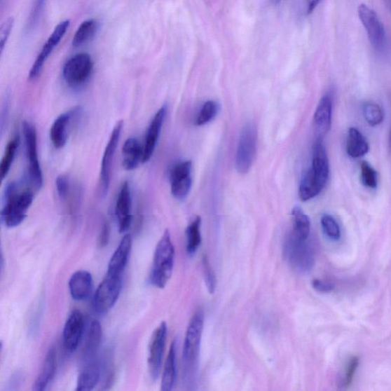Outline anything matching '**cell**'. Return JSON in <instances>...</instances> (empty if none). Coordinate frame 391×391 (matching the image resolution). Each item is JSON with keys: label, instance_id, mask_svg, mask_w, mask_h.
<instances>
[{"label": "cell", "instance_id": "obj_1", "mask_svg": "<svg viewBox=\"0 0 391 391\" xmlns=\"http://www.w3.org/2000/svg\"><path fill=\"white\" fill-rule=\"evenodd\" d=\"M34 200L33 191L18 182L6 186L4 195L1 219L8 228L19 226L27 217Z\"/></svg>", "mask_w": 391, "mask_h": 391}, {"label": "cell", "instance_id": "obj_2", "mask_svg": "<svg viewBox=\"0 0 391 391\" xmlns=\"http://www.w3.org/2000/svg\"><path fill=\"white\" fill-rule=\"evenodd\" d=\"M175 249L171 234L165 231L158 242L153 259L150 275L152 285L163 289L171 279L174 266Z\"/></svg>", "mask_w": 391, "mask_h": 391}, {"label": "cell", "instance_id": "obj_3", "mask_svg": "<svg viewBox=\"0 0 391 391\" xmlns=\"http://www.w3.org/2000/svg\"><path fill=\"white\" fill-rule=\"evenodd\" d=\"M203 325V311L196 312L186 329L183 348L184 373L188 378L193 376L198 368Z\"/></svg>", "mask_w": 391, "mask_h": 391}, {"label": "cell", "instance_id": "obj_4", "mask_svg": "<svg viewBox=\"0 0 391 391\" xmlns=\"http://www.w3.org/2000/svg\"><path fill=\"white\" fill-rule=\"evenodd\" d=\"M284 256L294 269L301 273H308L315 263L314 252L308 240H300L293 233L286 238Z\"/></svg>", "mask_w": 391, "mask_h": 391}, {"label": "cell", "instance_id": "obj_5", "mask_svg": "<svg viewBox=\"0 0 391 391\" xmlns=\"http://www.w3.org/2000/svg\"><path fill=\"white\" fill-rule=\"evenodd\" d=\"M258 142L256 126L246 125L240 135L235 157V167L240 174L248 173L256 156Z\"/></svg>", "mask_w": 391, "mask_h": 391}, {"label": "cell", "instance_id": "obj_6", "mask_svg": "<svg viewBox=\"0 0 391 391\" xmlns=\"http://www.w3.org/2000/svg\"><path fill=\"white\" fill-rule=\"evenodd\" d=\"M25 151H27L29 181L35 190L41 188L43 177L39 163L37 135L35 127L27 121L22 123Z\"/></svg>", "mask_w": 391, "mask_h": 391}, {"label": "cell", "instance_id": "obj_7", "mask_svg": "<svg viewBox=\"0 0 391 391\" xmlns=\"http://www.w3.org/2000/svg\"><path fill=\"white\" fill-rule=\"evenodd\" d=\"M122 277L121 275L107 273L93 297V307L96 312L105 314L114 307L122 291Z\"/></svg>", "mask_w": 391, "mask_h": 391}, {"label": "cell", "instance_id": "obj_8", "mask_svg": "<svg viewBox=\"0 0 391 391\" xmlns=\"http://www.w3.org/2000/svg\"><path fill=\"white\" fill-rule=\"evenodd\" d=\"M93 63L90 55L76 54L68 60L63 67V78L68 86L78 88L90 79Z\"/></svg>", "mask_w": 391, "mask_h": 391}, {"label": "cell", "instance_id": "obj_9", "mask_svg": "<svg viewBox=\"0 0 391 391\" xmlns=\"http://www.w3.org/2000/svg\"><path fill=\"white\" fill-rule=\"evenodd\" d=\"M167 335V326L165 322L156 329L153 333L149 346L148 366L151 378L156 380L163 365Z\"/></svg>", "mask_w": 391, "mask_h": 391}, {"label": "cell", "instance_id": "obj_10", "mask_svg": "<svg viewBox=\"0 0 391 391\" xmlns=\"http://www.w3.org/2000/svg\"><path fill=\"white\" fill-rule=\"evenodd\" d=\"M359 15L372 46L381 52L385 47L387 38L384 25L378 15L369 6L362 4L359 7Z\"/></svg>", "mask_w": 391, "mask_h": 391}, {"label": "cell", "instance_id": "obj_11", "mask_svg": "<svg viewBox=\"0 0 391 391\" xmlns=\"http://www.w3.org/2000/svg\"><path fill=\"white\" fill-rule=\"evenodd\" d=\"M123 128V121H118L110 135L107 144L103 158H102L100 169V189L103 196L107 194L110 180H111L112 169L115 153L121 139V135Z\"/></svg>", "mask_w": 391, "mask_h": 391}, {"label": "cell", "instance_id": "obj_12", "mask_svg": "<svg viewBox=\"0 0 391 391\" xmlns=\"http://www.w3.org/2000/svg\"><path fill=\"white\" fill-rule=\"evenodd\" d=\"M70 25L71 22L69 20H64L57 25L52 35L49 36L43 48H41L40 53L31 68L29 74L30 81L39 78L42 71H43L48 58L52 55L54 49L60 43L68 29H69Z\"/></svg>", "mask_w": 391, "mask_h": 391}, {"label": "cell", "instance_id": "obj_13", "mask_svg": "<svg viewBox=\"0 0 391 391\" xmlns=\"http://www.w3.org/2000/svg\"><path fill=\"white\" fill-rule=\"evenodd\" d=\"M192 163L191 160L182 161L175 165L170 174L172 193L177 200H184L191 190Z\"/></svg>", "mask_w": 391, "mask_h": 391}, {"label": "cell", "instance_id": "obj_14", "mask_svg": "<svg viewBox=\"0 0 391 391\" xmlns=\"http://www.w3.org/2000/svg\"><path fill=\"white\" fill-rule=\"evenodd\" d=\"M308 173L324 190L329 180V163L322 140L317 139L313 150L312 166Z\"/></svg>", "mask_w": 391, "mask_h": 391}, {"label": "cell", "instance_id": "obj_15", "mask_svg": "<svg viewBox=\"0 0 391 391\" xmlns=\"http://www.w3.org/2000/svg\"><path fill=\"white\" fill-rule=\"evenodd\" d=\"M84 328L83 313L78 310H73L68 317L63 330V344L67 352H74L78 348Z\"/></svg>", "mask_w": 391, "mask_h": 391}, {"label": "cell", "instance_id": "obj_16", "mask_svg": "<svg viewBox=\"0 0 391 391\" xmlns=\"http://www.w3.org/2000/svg\"><path fill=\"white\" fill-rule=\"evenodd\" d=\"M115 214L118 221V231L125 233L129 231L132 221V195L129 182L121 186L116 204Z\"/></svg>", "mask_w": 391, "mask_h": 391}, {"label": "cell", "instance_id": "obj_17", "mask_svg": "<svg viewBox=\"0 0 391 391\" xmlns=\"http://www.w3.org/2000/svg\"><path fill=\"white\" fill-rule=\"evenodd\" d=\"M331 116H333V97L330 93H327L320 100L313 116V128L317 139H324L329 132Z\"/></svg>", "mask_w": 391, "mask_h": 391}, {"label": "cell", "instance_id": "obj_18", "mask_svg": "<svg viewBox=\"0 0 391 391\" xmlns=\"http://www.w3.org/2000/svg\"><path fill=\"white\" fill-rule=\"evenodd\" d=\"M166 114L167 106L164 105L158 109L154 118H152L143 146L144 155L142 163H148L155 151Z\"/></svg>", "mask_w": 391, "mask_h": 391}, {"label": "cell", "instance_id": "obj_19", "mask_svg": "<svg viewBox=\"0 0 391 391\" xmlns=\"http://www.w3.org/2000/svg\"><path fill=\"white\" fill-rule=\"evenodd\" d=\"M79 113L80 109L76 108L71 111L61 114L56 118L50 130V141L55 149H61L65 146L71 120Z\"/></svg>", "mask_w": 391, "mask_h": 391}, {"label": "cell", "instance_id": "obj_20", "mask_svg": "<svg viewBox=\"0 0 391 391\" xmlns=\"http://www.w3.org/2000/svg\"><path fill=\"white\" fill-rule=\"evenodd\" d=\"M132 245L131 235H125L109 262L107 273L123 276L127 263H128Z\"/></svg>", "mask_w": 391, "mask_h": 391}, {"label": "cell", "instance_id": "obj_21", "mask_svg": "<svg viewBox=\"0 0 391 391\" xmlns=\"http://www.w3.org/2000/svg\"><path fill=\"white\" fill-rule=\"evenodd\" d=\"M69 291L76 301H83L89 299L92 290V277L88 270L76 271L69 280Z\"/></svg>", "mask_w": 391, "mask_h": 391}, {"label": "cell", "instance_id": "obj_22", "mask_svg": "<svg viewBox=\"0 0 391 391\" xmlns=\"http://www.w3.org/2000/svg\"><path fill=\"white\" fill-rule=\"evenodd\" d=\"M102 367L100 362L93 358L87 361L86 364L79 373L76 391H90L95 388L101 378Z\"/></svg>", "mask_w": 391, "mask_h": 391}, {"label": "cell", "instance_id": "obj_23", "mask_svg": "<svg viewBox=\"0 0 391 391\" xmlns=\"http://www.w3.org/2000/svg\"><path fill=\"white\" fill-rule=\"evenodd\" d=\"M57 367V355L55 346L50 347L48 350L43 365L39 372L32 390L35 391H44L53 380Z\"/></svg>", "mask_w": 391, "mask_h": 391}, {"label": "cell", "instance_id": "obj_24", "mask_svg": "<svg viewBox=\"0 0 391 391\" xmlns=\"http://www.w3.org/2000/svg\"><path fill=\"white\" fill-rule=\"evenodd\" d=\"M144 149L136 138L127 139L123 147V166L126 171H132L143 163Z\"/></svg>", "mask_w": 391, "mask_h": 391}, {"label": "cell", "instance_id": "obj_25", "mask_svg": "<svg viewBox=\"0 0 391 391\" xmlns=\"http://www.w3.org/2000/svg\"><path fill=\"white\" fill-rule=\"evenodd\" d=\"M176 340L172 342L167 359L161 378L160 390L163 391H171L176 385L177 381V343Z\"/></svg>", "mask_w": 391, "mask_h": 391}, {"label": "cell", "instance_id": "obj_26", "mask_svg": "<svg viewBox=\"0 0 391 391\" xmlns=\"http://www.w3.org/2000/svg\"><path fill=\"white\" fill-rule=\"evenodd\" d=\"M346 151L353 158H359L367 154L369 144L359 130L350 128L348 130Z\"/></svg>", "mask_w": 391, "mask_h": 391}, {"label": "cell", "instance_id": "obj_27", "mask_svg": "<svg viewBox=\"0 0 391 391\" xmlns=\"http://www.w3.org/2000/svg\"><path fill=\"white\" fill-rule=\"evenodd\" d=\"M103 330L98 320H93L89 328L86 343H85V358L87 360L95 358V355L99 350Z\"/></svg>", "mask_w": 391, "mask_h": 391}, {"label": "cell", "instance_id": "obj_28", "mask_svg": "<svg viewBox=\"0 0 391 391\" xmlns=\"http://www.w3.org/2000/svg\"><path fill=\"white\" fill-rule=\"evenodd\" d=\"M291 215L294 227L292 233L300 240H308L311 228L310 218L299 206L293 208Z\"/></svg>", "mask_w": 391, "mask_h": 391}, {"label": "cell", "instance_id": "obj_29", "mask_svg": "<svg viewBox=\"0 0 391 391\" xmlns=\"http://www.w3.org/2000/svg\"><path fill=\"white\" fill-rule=\"evenodd\" d=\"M97 27V22L93 20H88L82 22L74 36L73 46L78 48L87 43L95 36Z\"/></svg>", "mask_w": 391, "mask_h": 391}, {"label": "cell", "instance_id": "obj_30", "mask_svg": "<svg viewBox=\"0 0 391 391\" xmlns=\"http://www.w3.org/2000/svg\"><path fill=\"white\" fill-rule=\"evenodd\" d=\"M201 218L198 217L188 226L186 231V252L192 254L197 252L201 244Z\"/></svg>", "mask_w": 391, "mask_h": 391}, {"label": "cell", "instance_id": "obj_31", "mask_svg": "<svg viewBox=\"0 0 391 391\" xmlns=\"http://www.w3.org/2000/svg\"><path fill=\"white\" fill-rule=\"evenodd\" d=\"M19 142L20 139L18 136H15V137L7 144L1 164H0V175H1L2 181L5 179L8 173L11 171L17 149H18L19 146Z\"/></svg>", "mask_w": 391, "mask_h": 391}, {"label": "cell", "instance_id": "obj_32", "mask_svg": "<svg viewBox=\"0 0 391 391\" xmlns=\"http://www.w3.org/2000/svg\"><path fill=\"white\" fill-rule=\"evenodd\" d=\"M363 115L365 121L371 126L380 125L385 118L383 109L373 102H368L364 105Z\"/></svg>", "mask_w": 391, "mask_h": 391}, {"label": "cell", "instance_id": "obj_33", "mask_svg": "<svg viewBox=\"0 0 391 391\" xmlns=\"http://www.w3.org/2000/svg\"><path fill=\"white\" fill-rule=\"evenodd\" d=\"M219 109V107L216 101H207L201 108L196 124L201 126L209 123L217 116Z\"/></svg>", "mask_w": 391, "mask_h": 391}, {"label": "cell", "instance_id": "obj_34", "mask_svg": "<svg viewBox=\"0 0 391 391\" xmlns=\"http://www.w3.org/2000/svg\"><path fill=\"white\" fill-rule=\"evenodd\" d=\"M321 226L322 231L331 240L337 241L341 237L340 227L334 217L329 214L322 215Z\"/></svg>", "mask_w": 391, "mask_h": 391}, {"label": "cell", "instance_id": "obj_35", "mask_svg": "<svg viewBox=\"0 0 391 391\" xmlns=\"http://www.w3.org/2000/svg\"><path fill=\"white\" fill-rule=\"evenodd\" d=\"M361 178L363 184L367 188L375 189L378 184V175L366 161H363L361 165Z\"/></svg>", "mask_w": 391, "mask_h": 391}, {"label": "cell", "instance_id": "obj_36", "mask_svg": "<svg viewBox=\"0 0 391 391\" xmlns=\"http://www.w3.org/2000/svg\"><path fill=\"white\" fill-rule=\"evenodd\" d=\"M203 268L204 280H205L207 290L210 294H214L216 291L217 278L214 271V270H212L207 257H203Z\"/></svg>", "mask_w": 391, "mask_h": 391}, {"label": "cell", "instance_id": "obj_37", "mask_svg": "<svg viewBox=\"0 0 391 391\" xmlns=\"http://www.w3.org/2000/svg\"><path fill=\"white\" fill-rule=\"evenodd\" d=\"M14 25L13 17L6 20L0 28V54L3 55L8 38H10Z\"/></svg>", "mask_w": 391, "mask_h": 391}, {"label": "cell", "instance_id": "obj_38", "mask_svg": "<svg viewBox=\"0 0 391 391\" xmlns=\"http://www.w3.org/2000/svg\"><path fill=\"white\" fill-rule=\"evenodd\" d=\"M359 364V359L358 357H353V358L350 359V363L348 364L345 373L344 386L348 387L352 384L355 371L357 369H358Z\"/></svg>", "mask_w": 391, "mask_h": 391}, {"label": "cell", "instance_id": "obj_39", "mask_svg": "<svg viewBox=\"0 0 391 391\" xmlns=\"http://www.w3.org/2000/svg\"><path fill=\"white\" fill-rule=\"evenodd\" d=\"M56 188L59 197L61 199H66L70 192V182L68 178L64 175H60L56 179Z\"/></svg>", "mask_w": 391, "mask_h": 391}, {"label": "cell", "instance_id": "obj_40", "mask_svg": "<svg viewBox=\"0 0 391 391\" xmlns=\"http://www.w3.org/2000/svg\"><path fill=\"white\" fill-rule=\"evenodd\" d=\"M312 286L316 291L320 293H329L333 291L335 288L334 284L320 279L313 280Z\"/></svg>", "mask_w": 391, "mask_h": 391}, {"label": "cell", "instance_id": "obj_41", "mask_svg": "<svg viewBox=\"0 0 391 391\" xmlns=\"http://www.w3.org/2000/svg\"><path fill=\"white\" fill-rule=\"evenodd\" d=\"M109 240V226L107 222L102 225L101 231L99 236V245L101 248L107 245Z\"/></svg>", "mask_w": 391, "mask_h": 391}, {"label": "cell", "instance_id": "obj_42", "mask_svg": "<svg viewBox=\"0 0 391 391\" xmlns=\"http://www.w3.org/2000/svg\"><path fill=\"white\" fill-rule=\"evenodd\" d=\"M46 0H37L36 4L33 8V12L32 13V22H36L38 20L39 15L41 12L42 7H44Z\"/></svg>", "mask_w": 391, "mask_h": 391}, {"label": "cell", "instance_id": "obj_43", "mask_svg": "<svg viewBox=\"0 0 391 391\" xmlns=\"http://www.w3.org/2000/svg\"><path fill=\"white\" fill-rule=\"evenodd\" d=\"M320 1L321 0H307L308 14H311L314 11H315Z\"/></svg>", "mask_w": 391, "mask_h": 391}, {"label": "cell", "instance_id": "obj_44", "mask_svg": "<svg viewBox=\"0 0 391 391\" xmlns=\"http://www.w3.org/2000/svg\"><path fill=\"white\" fill-rule=\"evenodd\" d=\"M271 3H273L274 4H278L280 2L282 1V0H270Z\"/></svg>", "mask_w": 391, "mask_h": 391}]
</instances>
